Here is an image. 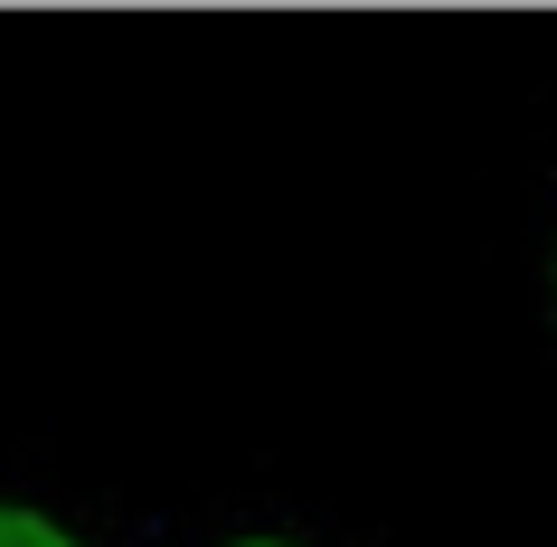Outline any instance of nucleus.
I'll return each instance as SVG.
<instances>
[{"label": "nucleus", "mask_w": 557, "mask_h": 547, "mask_svg": "<svg viewBox=\"0 0 557 547\" xmlns=\"http://www.w3.org/2000/svg\"><path fill=\"white\" fill-rule=\"evenodd\" d=\"M0 547H86V538L58 510H38V500H0Z\"/></svg>", "instance_id": "1"}, {"label": "nucleus", "mask_w": 557, "mask_h": 547, "mask_svg": "<svg viewBox=\"0 0 557 547\" xmlns=\"http://www.w3.org/2000/svg\"><path fill=\"white\" fill-rule=\"evenodd\" d=\"M218 547H302V538H218Z\"/></svg>", "instance_id": "2"}]
</instances>
